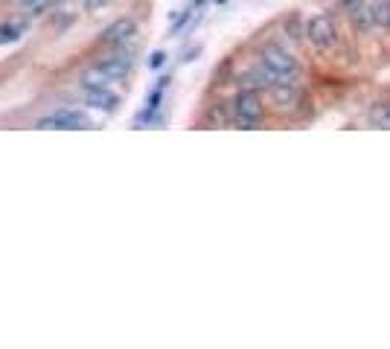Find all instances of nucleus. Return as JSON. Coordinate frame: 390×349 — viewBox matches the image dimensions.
<instances>
[{
    "instance_id": "f8f14e48",
    "label": "nucleus",
    "mask_w": 390,
    "mask_h": 349,
    "mask_svg": "<svg viewBox=\"0 0 390 349\" xmlns=\"http://www.w3.org/2000/svg\"><path fill=\"white\" fill-rule=\"evenodd\" d=\"M166 64V53L163 50H154L152 55H149V70H161Z\"/></svg>"
},
{
    "instance_id": "f3484780",
    "label": "nucleus",
    "mask_w": 390,
    "mask_h": 349,
    "mask_svg": "<svg viewBox=\"0 0 390 349\" xmlns=\"http://www.w3.org/2000/svg\"><path fill=\"white\" fill-rule=\"evenodd\" d=\"M219 4H224V0H219Z\"/></svg>"
},
{
    "instance_id": "20e7f679",
    "label": "nucleus",
    "mask_w": 390,
    "mask_h": 349,
    "mask_svg": "<svg viewBox=\"0 0 390 349\" xmlns=\"http://www.w3.org/2000/svg\"><path fill=\"white\" fill-rule=\"evenodd\" d=\"M306 41L315 47V50H332L338 44V29H335V21L332 15H311L306 21Z\"/></svg>"
},
{
    "instance_id": "dca6fc26",
    "label": "nucleus",
    "mask_w": 390,
    "mask_h": 349,
    "mask_svg": "<svg viewBox=\"0 0 390 349\" xmlns=\"http://www.w3.org/2000/svg\"><path fill=\"white\" fill-rule=\"evenodd\" d=\"M21 4L29 6V9H44V6L50 4V0H21Z\"/></svg>"
},
{
    "instance_id": "4468645a",
    "label": "nucleus",
    "mask_w": 390,
    "mask_h": 349,
    "mask_svg": "<svg viewBox=\"0 0 390 349\" xmlns=\"http://www.w3.org/2000/svg\"><path fill=\"white\" fill-rule=\"evenodd\" d=\"M111 0H82V6L88 9V12H96V9H102V6H108Z\"/></svg>"
},
{
    "instance_id": "6e6552de",
    "label": "nucleus",
    "mask_w": 390,
    "mask_h": 349,
    "mask_svg": "<svg viewBox=\"0 0 390 349\" xmlns=\"http://www.w3.org/2000/svg\"><path fill=\"white\" fill-rule=\"evenodd\" d=\"M271 100L277 102V108L291 111L300 105V90L297 85H271Z\"/></svg>"
},
{
    "instance_id": "9b49d317",
    "label": "nucleus",
    "mask_w": 390,
    "mask_h": 349,
    "mask_svg": "<svg viewBox=\"0 0 390 349\" xmlns=\"http://www.w3.org/2000/svg\"><path fill=\"white\" fill-rule=\"evenodd\" d=\"M370 9H373L376 27L390 29V0H373V4H370Z\"/></svg>"
},
{
    "instance_id": "ddd939ff",
    "label": "nucleus",
    "mask_w": 390,
    "mask_h": 349,
    "mask_svg": "<svg viewBox=\"0 0 390 349\" xmlns=\"http://www.w3.org/2000/svg\"><path fill=\"white\" fill-rule=\"evenodd\" d=\"M18 32H21V29H18V27H0V44H9V41H15V38H18Z\"/></svg>"
},
{
    "instance_id": "2eb2a0df",
    "label": "nucleus",
    "mask_w": 390,
    "mask_h": 349,
    "mask_svg": "<svg viewBox=\"0 0 390 349\" xmlns=\"http://www.w3.org/2000/svg\"><path fill=\"white\" fill-rule=\"evenodd\" d=\"M285 29L291 32V38H295V41H300V38H303V35H300V29H297V18H291V21L285 24Z\"/></svg>"
},
{
    "instance_id": "f257e3e1",
    "label": "nucleus",
    "mask_w": 390,
    "mask_h": 349,
    "mask_svg": "<svg viewBox=\"0 0 390 349\" xmlns=\"http://www.w3.org/2000/svg\"><path fill=\"white\" fill-rule=\"evenodd\" d=\"M260 67L265 70L271 85H297L300 62L280 44H268L260 50Z\"/></svg>"
},
{
    "instance_id": "f03ea898",
    "label": "nucleus",
    "mask_w": 390,
    "mask_h": 349,
    "mask_svg": "<svg viewBox=\"0 0 390 349\" xmlns=\"http://www.w3.org/2000/svg\"><path fill=\"white\" fill-rule=\"evenodd\" d=\"M265 116V105L253 88H242L233 100V123L239 128H257Z\"/></svg>"
},
{
    "instance_id": "9d476101",
    "label": "nucleus",
    "mask_w": 390,
    "mask_h": 349,
    "mask_svg": "<svg viewBox=\"0 0 390 349\" xmlns=\"http://www.w3.org/2000/svg\"><path fill=\"white\" fill-rule=\"evenodd\" d=\"M367 120H370V125H373V128H390V102L370 105Z\"/></svg>"
},
{
    "instance_id": "423d86ee",
    "label": "nucleus",
    "mask_w": 390,
    "mask_h": 349,
    "mask_svg": "<svg viewBox=\"0 0 390 349\" xmlns=\"http://www.w3.org/2000/svg\"><path fill=\"white\" fill-rule=\"evenodd\" d=\"M134 35H137V21H134V18H116L114 24H108L102 29L100 41L105 47H126Z\"/></svg>"
},
{
    "instance_id": "0eeeda50",
    "label": "nucleus",
    "mask_w": 390,
    "mask_h": 349,
    "mask_svg": "<svg viewBox=\"0 0 390 349\" xmlns=\"http://www.w3.org/2000/svg\"><path fill=\"white\" fill-rule=\"evenodd\" d=\"M85 105L93 111H116L120 105V93H114L108 85H82Z\"/></svg>"
},
{
    "instance_id": "7ed1b4c3",
    "label": "nucleus",
    "mask_w": 390,
    "mask_h": 349,
    "mask_svg": "<svg viewBox=\"0 0 390 349\" xmlns=\"http://www.w3.org/2000/svg\"><path fill=\"white\" fill-rule=\"evenodd\" d=\"M38 131H50V128H58V131H82V128H90V116L79 108H58L47 116L35 123Z\"/></svg>"
},
{
    "instance_id": "1a4fd4ad",
    "label": "nucleus",
    "mask_w": 390,
    "mask_h": 349,
    "mask_svg": "<svg viewBox=\"0 0 390 349\" xmlns=\"http://www.w3.org/2000/svg\"><path fill=\"white\" fill-rule=\"evenodd\" d=\"M349 18H353V27L364 35L370 27H376V21H373V9H370L367 4H358L353 12H349Z\"/></svg>"
},
{
    "instance_id": "39448f33",
    "label": "nucleus",
    "mask_w": 390,
    "mask_h": 349,
    "mask_svg": "<svg viewBox=\"0 0 390 349\" xmlns=\"http://www.w3.org/2000/svg\"><path fill=\"white\" fill-rule=\"evenodd\" d=\"M96 67H100L105 76H108V82H116V79H126V76L131 73V67H134V50L128 47H114V53L111 55H105V58H100L96 62Z\"/></svg>"
}]
</instances>
